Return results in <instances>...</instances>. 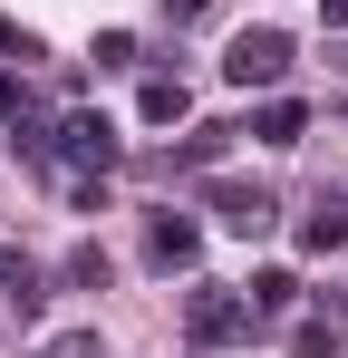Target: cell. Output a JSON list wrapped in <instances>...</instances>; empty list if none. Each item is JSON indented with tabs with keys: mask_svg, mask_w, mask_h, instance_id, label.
Returning a JSON list of instances; mask_svg holds the SVG:
<instances>
[{
	"mask_svg": "<svg viewBox=\"0 0 348 358\" xmlns=\"http://www.w3.org/2000/svg\"><path fill=\"white\" fill-rule=\"evenodd\" d=\"M300 252H348V194H319L300 213Z\"/></svg>",
	"mask_w": 348,
	"mask_h": 358,
	"instance_id": "52a82bcc",
	"label": "cell"
},
{
	"mask_svg": "<svg viewBox=\"0 0 348 358\" xmlns=\"http://www.w3.org/2000/svg\"><path fill=\"white\" fill-rule=\"evenodd\" d=\"M339 68H348V49H339Z\"/></svg>",
	"mask_w": 348,
	"mask_h": 358,
	"instance_id": "d6986e66",
	"label": "cell"
},
{
	"mask_svg": "<svg viewBox=\"0 0 348 358\" xmlns=\"http://www.w3.org/2000/svg\"><path fill=\"white\" fill-rule=\"evenodd\" d=\"M223 145H232V126H194V136H184V145H165L155 165H165V175H194V165H223Z\"/></svg>",
	"mask_w": 348,
	"mask_h": 358,
	"instance_id": "ba28073f",
	"label": "cell"
},
{
	"mask_svg": "<svg viewBox=\"0 0 348 358\" xmlns=\"http://www.w3.org/2000/svg\"><path fill=\"white\" fill-rule=\"evenodd\" d=\"M252 329H261V310L242 291H223V281H194V291H184V339H194V349H232V339H252Z\"/></svg>",
	"mask_w": 348,
	"mask_h": 358,
	"instance_id": "6da1fadb",
	"label": "cell"
},
{
	"mask_svg": "<svg viewBox=\"0 0 348 358\" xmlns=\"http://www.w3.org/2000/svg\"><path fill=\"white\" fill-rule=\"evenodd\" d=\"M68 281H78V291H107V252H97V242H78V262H68Z\"/></svg>",
	"mask_w": 348,
	"mask_h": 358,
	"instance_id": "7c38bea8",
	"label": "cell"
},
{
	"mask_svg": "<svg viewBox=\"0 0 348 358\" xmlns=\"http://www.w3.org/2000/svg\"><path fill=\"white\" fill-rule=\"evenodd\" d=\"M242 300H252L261 320H281L290 300H300V281H290V271H261V281H252V291H242Z\"/></svg>",
	"mask_w": 348,
	"mask_h": 358,
	"instance_id": "8fae6325",
	"label": "cell"
},
{
	"mask_svg": "<svg viewBox=\"0 0 348 358\" xmlns=\"http://www.w3.org/2000/svg\"><path fill=\"white\" fill-rule=\"evenodd\" d=\"M39 358H107V349H97V329H68V339H49Z\"/></svg>",
	"mask_w": 348,
	"mask_h": 358,
	"instance_id": "5bb4252c",
	"label": "cell"
},
{
	"mask_svg": "<svg viewBox=\"0 0 348 358\" xmlns=\"http://www.w3.org/2000/svg\"><path fill=\"white\" fill-rule=\"evenodd\" d=\"M339 329H348V291H339Z\"/></svg>",
	"mask_w": 348,
	"mask_h": 358,
	"instance_id": "ac0fdd59",
	"label": "cell"
},
{
	"mask_svg": "<svg viewBox=\"0 0 348 358\" xmlns=\"http://www.w3.org/2000/svg\"><path fill=\"white\" fill-rule=\"evenodd\" d=\"M290 358H339V329H329V320H310V329L290 339Z\"/></svg>",
	"mask_w": 348,
	"mask_h": 358,
	"instance_id": "4fadbf2b",
	"label": "cell"
},
{
	"mask_svg": "<svg viewBox=\"0 0 348 358\" xmlns=\"http://www.w3.org/2000/svg\"><path fill=\"white\" fill-rule=\"evenodd\" d=\"M184 107H194V87H184V78H145V97H136V117H145V126H174Z\"/></svg>",
	"mask_w": 348,
	"mask_h": 358,
	"instance_id": "9c48e42d",
	"label": "cell"
},
{
	"mask_svg": "<svg viewBox=\"0 0 348 358\" xmlns=\"http://www.w3.org/2000/svg\"><path fill=\"white\" fill-rule=\"evenodd\" d=\"M203 10H213V0H165V20H174V29H194Z\"/></svg>",
	"mask_w": 348,
	"mask_h": 358,
	"instance_id": "2e32d148",
	"label": "cell"
},
{
	"mask_svg": "<svg viewBox=\"0 0 348 358\" xmlns=\"http://www.w3.org/2000/svg\"><path fill=\"white\" fill-rule=\"evenodd\" d=\"M0 300H10L20 320H29V310L49 300V281H39V262H29V252H20V242H10V233H0Z\"/></svg>",
	"mask_w": 348,
	"mask_h": 358,
	"instance_id": "8992f818",
	"label": "cell"
},
{
	"mask_svg": "<svg viewBox=\"0 0 348 358\" xmlns=\"http://www.w3.org/2000/svg\"><path fill=\"white\" fill-rule=\"evenodd\" d=\"M194 252H203V233L184 213H145V262L155 271H194Z\"/></svg>",
	"mask_w": 348,
	"mask_h": 358,
	"instance_id": "277c9868",
	"label": "cell"
},
{
	"mask_svg": "<svg viewBox=\"0 0 348 358\" xmlns=\"http://www.w3.org/2000/svg\"><path fill=\"white\" fill-rule=\"evenodd\" d=\"M29 107V87H20V68H0V117H20Z\"/></svg>",
	"mask_w": 348,
	"mask_h": 358,
	"instance_id": "9a60e30c",
	"label": "cell"
},
{
	"mask_svg": "<svg viewBox=\"0 0 348 358\" xmlns=\"http://www.w3.org/2000/svg\"><path fill=\"white\" fill-rule=\"evenodd\" d=\"M49 145H58V155H78V165H97V175L116 165V126H107V117H87V107H78V117L58 126Z\"/></svg>",
	"mask_w": 348,
	"mask_h": 358,
	"instance_id": "5b68a950",
	"label": "cell"
},
{
	"mask_svg": "<svg viewBox=\"0 0 348 358\" xmlns=\"http://www.w3.org/2000/svg\"><path fill=\"white\" fill-rule=\"evenodd\" d=\"M213 213H223V223H232L242 242H261L271 223H281V203H271V184H242V175H223V184H213Z\"/></svg>",
	"mask_w": 348,
	"mask_h": 358,
	"instance_id": "3957f363",
	"label": "cell"
},
{
	"mask_svg": "<svg viewBox=\"0 0 348 358\" xmlns=\"http://www.w3.org/2000/svg\"><path fill=\"white\" fill-rule=\"evenodd\" d=\"M300 126H310V107H300V97H271V107L252 117V136H261V145H300Z\"/></svg>",
	"mask_w": 348,
	"mask_h": 358,
	"instance_id": "30bf717a",
	"label": "cell"
},
{
	"mask_svg": "<svg viewBox=\"0 0 348 358\" xmlns=\"http://www.w3.org/2000/svg\"><path fill=\"white\" fill-rule=\"evenodd\" d=\"M329 29H348V0H329Z\"/></svg>",
	"mask_w": 348,
	"mask_h": 358,
	"instance_id": "e0dca14e",
	"label": "cell"
},
{
	"mask_svg": "<svg viewBox=\"0 0 348 358\" xmlns=\"http://www.w3.org/2000/svg\"><path fill=\"white\" fill-rule=\"evenodd\" d=\"M223 78H232V87H281V78H290V39H281V29H242V39L223 49Z\"/></svg>",
	"mask_w": 348,
	"mask_h": 358,
	"instance_id": "7a4b0ae2",
	"label": "cell"
}]
</instances>
